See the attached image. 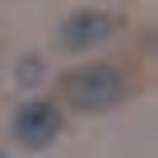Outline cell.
I'll return each instance as SVG.
<instances>
[{
    "mask_svg": "<svg viewBox=\"0 0 158 158\" xmlns=\"http://www.w3.org/2000/svg\"><path fill=\"white\" fill-rule=\"evenodd\" d=\"M37 74H42V60H37V56H28V60L19 65V84H37Z\"/></svg>",
    "mask_w": 158,
    "mask_h": 158,
    "instance_id": "cell-4",
    "label": "cell"
},
{
    "mask_svg": "<svg viewBox=\"0 0 158 158\" xmlns=\"http://www.w3.org/2000/svg\"><path fill=\"white\" fill-rule=\"evenodd\" d=\"M60 98L74 112H112L126 98V74L116 65H79L60 79Z\"/></svg>",
    "mask_w": 158,
    "mask_h": 158,
    "instance_id": "cell-1",
    "label": "cell"
},
{
    "mask_svg": "<svg viewBox=\"0 0 158 158\" xmlns=\"http://www.w3.org/2000/svg\"><path fill=\"white\" fill-rule=\"evenodd\" d=\"M112 33H116V19H112V14H102V10H74V14L60 23L56 42H60L65 51H89V47L107 42Z\"/></svg>",
    "mask_w": 158,
    "mask_h": 158,
    "instance_id": "cell-3",
    "label": "cell"
},
{
    "mask_svg": "<svg viewBox=\"0 0 158 158\" xmlns=\"http://www.w3.org/2000/svg\"><path fill=\"white\" fill-rule=\"evenodd\" d=\"M56 135H60V107L51 98H33L14 112V139L23 149H47Z\"/></svg>",
    "mask_w": 158,
    "mask_h": 158,
    "instance_id": "cell-2",
    "label": "cell"
},
{
    "mask_svg": "<svg viewBox=\"0 0 158 158\" xmlns=\"http://www.w3.org/2000/svg\"><path fill=\"white\" fill-rule=\"evenodd\" d=\"M0 158H5V153H0Z\"/></svg>",
    "mask_w": 158,
    "mask_h": 158,
    "instance_id": "cell-5",
    "label": "cell"
}]
</instances>
